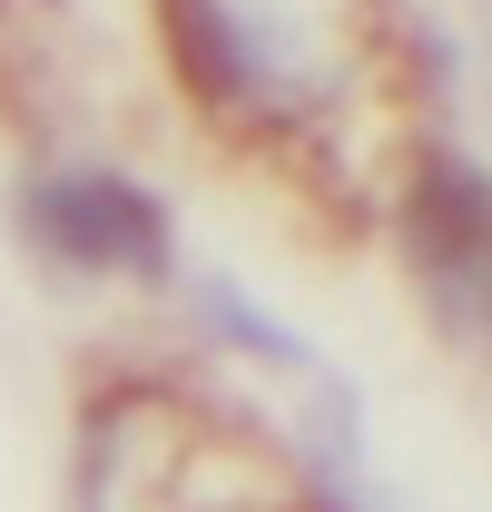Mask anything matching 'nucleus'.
Wrapping results in <instances>:
<instances>
[{
    "label": "nucleus",
    "instance_id": "1",
    "mask_svg": "<svg viewBox=\"0 0 492 512\" xmlns=\"http://www.w3.org/2000/svg\"><path fill=\"white\" fill-rule=\"evenodd\" d=\"M20 237L60 276H99V286H168L178 276L168 207L119 168H40L20 188Z\"/></svg>",
    "mask_w": 492,
    "mask_h": 512
},
{
    "label": "nucleus",
    "instance_id": "2",
    "mask_svg": "<svg viewBox=\"0 0 492 512\" xmlns=\"http://www.w3.org/2000/svg\"><path fill=\"white\" fill-rule=\"evenodd\" d=\"M404 266L443 345L492 355V168L433 148L404 188Z\"/></svg>",
    "mask_w": 492,
    "mask_h": 512
},
{
    "label": "nucleus",
    "instance_id": "3",
    "mask_svg": "<svg viewBox=\"0 0 492 512\" xmlns=\"http://www.w3.org/2000/svg\"><path fill=\"white\" fill-rule=\"evenodd\" d=\"M178 483H187V463H178ZM178 483H168V503H158V512H178ZM217 512H276V503H217Z\"/></svg>",
    "mask_w": 492,
    "mask_h": 512
}]
</instances>
